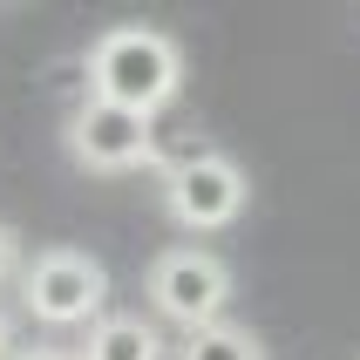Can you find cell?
<instances>
[{
  "mask_svg": "<svg viewBox=\"0 0 360 360\" xmlns=\"http://www.w3.org/2000/svg\"><path fill=\"white\" fill-rule=\"evenodd\" d=\"M177 89H184V55H177V41L157 34V27H109L89 48V96L96 102L157 116Z\"/></svg>",
  "mask_w": 360,
  "mask_h": 360,
  "instance_id": "6da1fadb",
  "label": "cell"
},
{
  "mask_svg": "<svg viewBox=\"0 0 360 360\" xmlns=\"http://www.w3.org/2000/svg\"><path fill=\"white\" fill-rule=\"evenodd\" d=\"M20 306L41 326H96L109 306V272L75 245H55L20 272Z\"/></svg>",
  "mask_w": 360,
  "mask_h": 360,
  "instance_id": "7a4b0ae2",
  "label": "cell"
},
{
  "mask_svg": "<svg viewBox=\"0 0 360 360\" xmlns=\"http://www.w3.org/2000/svg\"><path fill=\"white\" fill-rule=\"evenodd\" d=\"M150 306H157L163 320H177L184 333L218 326L224 306H231V272H224V259L204 252V245H170V252L150 265Z\"/></svg>",
  "mask_w": 360,
  "mask_h": 360,
  "instance_id": "3957f363",
  "label": "cell"
},
{
  "mask_svg": "<svg viewBox=\"0 0 360 360\" xmlns=\"http://www.w3.org/2000/svg\"><path fill=\"white\" fill-rule=\"evenodd\" d=\"M163 211L184 231H218V224H231L245 211V170L231 157H218V150H198L163 177Z\"/></svg>",
  "mask_w": 360,
  "mask_h": 360,
  "instance_id": "277c9868",
  "label": "cell"
},
{
  "mask_svg": "<svg viewBox=\"0 0 360 360\" xmlns=\"http://www.w3.org/2000/svg\"><path fill=\"white\" fill-rule=\"evenodd\" d=\"M68 150L89 170H143V163H157V129L136 109H116V102L89 96L75 109V122H68Z\"/></svg>",
  "mask_w": 360,
  "mask_h": 360,
  "instance_id": "5b68a950",
  "label": "cell"
},
{
  "mask_svg": "<svg viewBox=\"0 0 360 360\" xmlns=\"http://www.w3.org/2000/svg\"><path fill=\"white\" fill-rule=\"evenodd\" d=\"M82 360H163V333L143 313H102L82 340Z\"/></svg>",
  "mask_w": 360,
  "mask_h": 360,
  "instance_id": "8992f818",
  "label": "cell"
},
{
  "mask_svg": "<svg viewBox=\"0 0 360 360\" xmlns=\"http://www.w3.org/2000/svg\"><path fill=\"white\" fill-rule=\"evenodd\" d=\"M177 360H265V347H259V333H252V326L218 320V326H198V333H184Z\"/></svg>",
  "mask_w": 360,
  "mask_h": 360,
  "instance_id": "52a82bcc",
  "label": "cell"
},
{
  "mask_svg": "<svg viewBox=\"0 0 360 360\" xmlns=\"http://www.w3.org/2000/svg\"><path fill=\"white\" fill-rule=\"evenodd\" d=\"M14 272H20V238L0 224V279H14Z\"/></svg>",
  "mask_w": 360,
  "mask_h": 360,
  "instance_id": "ba28073f",
  "label": "cell"
},
{
  "mask_svg": "<svg viewBox=\"0 0 360 360\" xmlns=\"http://www.w3.org/2000/svg\"><path fill=\"white\" fill-rule=\"evenodd\" d=\"M20 360H82V354H61V347H34V354H20Z\"/></svg>",
  "mask_w": 360,
  "mask_h": 360,
  "instance_id": "9c48e42d",
  "label": "cell"
},
{
  "mask_svg": "<svg viewBox=\"0 0 360 360\" xmlns=\"http://www.w3.org/2000/svg\"><path fill=\"white\" fill-rule=\"evenodd\" d=\"M0 360H7V320H0Z\"/></svg>",
  "mask_w": 360,
  "mask_h": 360,
  "instance_id": "30bf717a",
  "label": "cell"
}]
</instances>
